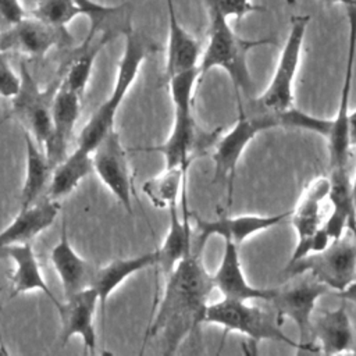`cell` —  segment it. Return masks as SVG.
Masks as SVG:
<instances>
[{
	"mask_svg": "<svg viewBox=\"0 0 356 356\" xmlns=\"http://www.w3.org/2000/svg\"><path fill=\"white\" fill-rule=\"evenodd\" d=\"M114 32L106 31L103 32L102 38L99 40L93 42L95 35H88L83 46L79 49L78 56L74 58L72 64L70 65V70L63 79V82L74 92H76L79 96L83 95L88 81L90 78V72L95 64V60L97 54L104 49V46L114 38Z\"/></svg>",
	"mask_w": 356,
	"mask_h": 356,
	"instance_id": "obj_30",
	"label": "cell"
},
{
	"mask_svg": "<svg viewBox=\"0 0 356 356\" xmlns=\"http://www.w3.org/2000/svg\"><path fill=\"white\" fill-rule=\"evenodd\" d=\"M299 280L286 284L282 288H275L274 295L268 300L280 323L289 318L295 323L299 334L296 348L307 352H314L310 335L312 317L314 314L317 302L321 296L330 292V289L314 280L309 274H300Z\"/></svg>",
	"mask_w": 356,
	"mask_h": 356,
	"instance_id": "obj_9",
	"label": "cell"
},
{
	"mask_svg": "<svg viewBox=\"0 0 356 356\" xmlns=\"http://www.w3.org/2000/svg\"><path fill=\"white\" fill-rule=\"evenodd\" d=\"M206 7L214 8L224 17L243 18L249 13L263 10L261 6H254L250 0H204Z\"/></svg>",
	"mask_w": 356,
	"mask_h": 356,
	"instance_id": "obj_31",
	"label": "cell"
},
{
	"mask_svg": "<svg viewBox=\"0 0 356 356\" xmlns=\"http://www.w3.org/2000/svg\"><path fill=\"white\" fill-rule=\"evenodd\" d=\"M348 22H349V38L346 63L343 71V81L339 93V103L335 115L331 118V127L328 136L325 138L328 146V161L330 168H345L348 167L350 146L348 142V114L353 65L356 58V4L346 7Z\"/></svg>",
	"mask_w": 356,
	"mask_h": 356,
	"instance_id": "obj_10",
	"label": "cell"
},
{
	"mask_svg": "<svg viewBox=\"0 0 356 356\" xmlns=\"http://www.w3.org/2000/svg\"><path fill=\"white\" fill-rule=\"evenodd\" d=\"M209 28H207V43L200 54L197 64L199 83L204 75L213 68L224 70L231 78L236 96L239 92L249 96L253 89L252 76L248 68V53L259 46L275 44L277 42L271 38L264 39H245L235 33L228 24V18L209 8Z\"/></svg>",
	"mask_w": 356,
	"mask_h": 356,
	"instance_id": "obj_2",
	"label": "cell"
},
{
	"mask_svg": "<svg viewBox=\"0 0 356 356\" xmlns=\"http://www.w3.org/2000/svg\"><path fill=\"white\" fill-rule=\"evenodd\" d=\"M328 175L316 177L305 186L296 206L289 214V221L296 232L298 242L306 241L321 227V203L328 200Z\"/></svg>",
	"mask_w": 356,
	"mask_h": 356,
	"instance_id": "obj_24",
	"label": "cell"
},
{
	"mask_svg": "<svg viewBox=\"0 0 356 356\" xmlns=\"http://www.w3.org/2000/svg\"><path fill=\"white\" fill-rule=\"evenodd\" d=\"M25 17L24 7L19 0H0V21L8 26L17 24Z\"/></svg>",
	"mask_w": 356,
	"mask_h": 356,
	"instance_id": "obj_33",
	"label": "cell"
},
{
	"mask_svg": "<svg viewBox=\"0 0 356 356\" xmlns=\"http://www.w3.org/2000/svg\"><path fill=\"white\" fill-rule=\"evenodd\" d=\"M81 97L64 82L60 83L51 99V136L44 147V154L53 168L67 156L68 143L81 111Z\"/></svg>",
	"mask_w": 356,
	"mask_h": 356,
	"instance_id": "obj_16",
	"label": "cell"
},
{
	"mask_svg": "<svg viewBox=\"0 0 356 356\" xmlns=\"http://www.w3.org/2000/svg\"><path fill=\"white\" fill-rule=\"evenodd\" d=\"M285 271L289 277L309 274L338 293L356 280V245L343 235L323 250L286 264Z\"/></svg>",
	"mask_w": 356,
	"mask_h": 356,
	"instance_id": "obj_7",
	"label": "cell"
},
{
	"mask_svg": "<svg viewBox=\"0 0 356 356\" xmlns=\"http://www.w3.org/2000/svg\"><path fill=\"white\" fill-rule=\"evenodd\" d=\"M203 323L218 325L224 332H239L254 343L259 341H275L293 348L298 345L281 330V323L275 316L250 305L249 300L222 298L221 300L210 302L206 307Z\"/></svg>",
	"mask_w": 356,
	"mask_h": 356,
	"instance_id": "obj_6",
	"label": "cell"
},
{
	"mask_svg": "<svg viewBox=\"0 0 356 356\" xmlns=\"http://www.w3.org/2000/svg\"><path fill=\"white\" fill-rule=\"evenodd\" d=\"M291 211L277 214H242L234 217H220L217 220H196L197 238L196 245L200 249L211 236H218L222 241H231L236 246L242 245L246 239L256 234L274 228L289 220Z\"/></svg>",
	"mask_w": 356,
	"mask_h": 356,
	"instance_id": "obj_14",
	"label": "cell"
},
{
	"mask_svg": "<svg viewBox=\"0 0 356 356\" xmlns=\"http://www.w3.org/2000/svg\"><path fill=\"white\" fill-rule=\"evenodd\" d=\"M224 249L217 270L211 274L214 289L222 298L241 300H266L268 302L274 295V289L256 288L245 277L242 270L238 246L231 241L224 239Z\"/></svg>",
	"mask_w": 356,
	"mask_h": 356,
	"instance_id": "obj_17",
	"label": "cell"
},
{
	"mask_svg": "<svg viewBox=\"0 0 356 356\" xmlns=\"http://www.w3.org/2000/svg\"><path fill=\"white\" fill-rule=\"evenodd\" d=\"M24 139L26 149V171L24 186L21 191L19 209H25L36 203L40 197L46 195L53 172V165L28 131L24 132Z\"/></svg>",
	"mask_w": 356,
	"mask_h": 356,
	"instance_id": "obj_28",
	"label": "cell"
},
{
	"mask_svg": "<svg viewBox=\"0 0 356 356\" xmlns=\"http://www.w3.org/2000/svg\"><path fill=\"white\" fill-rule=\"evenodd\" d=\"M352 192H353V197H355V202H356V172H355V177L352 179Z\"/></svg>",
	"mask_w": 356,
	"mask_h": 356,
	"instance_id": "obj_36",
	"label": "cell"
},
{
	"mask_svg": "<svg viewBox=\"0 0 356 356\" xmlns=\"http://www.w3.org/2000/svg\"><path fill=\"white\" fill-rule=\"evenodd\" d=\"M286 3H288V6H293V4H296V0H286Z\"/></svg>",
	"mask_w": 356,
	"mask_h": 356,
	"instance_id": "obj_37",
	"label": "cell"
},
{
	"mask_svg": "<svg viewBox=\"0 0 356 356\" xmlns=\"http://www.w3.org/2000/svg\"><path fill=\"white\" fill-rule=\"evenodd\" d=\"M280 127L285 128L282 111L274 113L256 107V111L250 113L239 103V115L236 122L217 139L211 154L214 164V181L224 182L228 186L229 202L232 197L236 167L245 149L259 134Z\"/></svg>",
	"mask_w": 356,
	"mask_h": 356,
	"instance_id": "obj_5",
	"label": "cell"
},
{
	"mask_svg": "<svg viewBox=\"0 0 356 356\" xmlns=\"http://www.w3.org/2000/svg\"><path fill=\"white\" fill-rule=\"evenodd\" d=\"M189 164L164 167V170L142 184V192L156 209L178 204L185 195V177Z\"/></svg>",
	"mask_w": 356,
	"mask_h": 356,
	"instance_id": "obj_29",
	"label": "cell"
},
{
	"mask_svg": "<svg viewBox=\"0 0 356 356\" xmlns=\"http://www.w3.org/2000/svg\"><path fill=\"white\" fill-rule=\"evenodd\" d=\"M93 171L120 204L132 213V178L127 150L120 134L113 128L92 152Z\"/></svg>",
	"mask_w": 356,
	"mask_h": 356,
	"instance_id": "obj_11",
	"label": "cell"
},
{
	"mask_svg": "<svg viewBox=\"0 0 356 356\" xmlns=\"http://www.w3.org/2000/svg\"><path fill=\"white\" fill-rule=\"evenodd\" d=\"M168 14V40L165 54V81L174 75L197 68L200 60L199 42L181 25L172 0H165Z\"/></svg>",
	"mask_w": 356,
	"mask_h": 356,
	"instance_id": "obj_23",
	"label": "cell"
},
{
	"mask_svg": "<svg viewBox=\"0 0 356 356\" xmlns=\"http://www.w3.org/2000/svg\"><path fill=\"white\" fill-rule=\"evenodd\" d=\"M60 207L61 203L58 200L44 195L36 203L19 209L15 218L0 232V249L8 245L31 242L53 224Z\"/></svg>",
	"mask_w": 356,
	"mask_h": 356,
	"instance_id": "obj_21",
	"label": "cell"
},
{
	"mask_svg": "<svg viewBox=\"0 0 356 356\" xmlns=\"http://www.w3.org/2000/svg\"><path fill=\"white\" fill-rule=\"evenodd\" d=\"M57 310L61 317L60 341L64 346L71 338L79 337L83 342L86 353H95L96 349V330H95V310L99 303V296L92 286L81 289L67 298Z\"/></svg>",
	"mask_w": 356,
	"mask_h": 356,
	"instance_id": "obj_15",
	"label": "cell"
},
{
	"mask_svg": "<svg viewBox=\"0 0 356 356\" xmlns=\"http://www.w3.org/2000/svg\"><path fill=\"white\" fill-rule=\"evenodd\" d=\"M328 177L331 213L327 220L323 221V228L331 241L342 238L346 229H350L356 235V202L352 192L349 170L348 167L330 168Z\"/></svg>",
	"mask_w": 356,
	"mask_h": 356,
	"instance_id": "obj_19",
	"label": "cell"
},
{
	"mask_svg": "<svg viewBox=\"0 0 356 356\" xmlns=\"http://www.w3.org/2000/svg\"><path fill=\"white\" fill-rule=\"evenodd\" d=\"M167 82L174 106L171 131L164 143L145 150L159 152L164 157V167L191 164L196 143V122L193 117V93L199 83L197 68L179 72Z\"/></svg>",
	"mask_w": 356,
	"mask_h": 356,
	"instance_id": "obj_4",
	"label": "cell"
},
{
	"mask_svg": "<svg viewBox=\"0 0 356 356\" xmlns=\"http://www.w3.org/2000/svg\"><path fill=\"white\" fill-rule=\"evenodd\" d=\"M124 35L125 44L118 63L113 92L107 100L96 108L78 136V146L88 152H93L104 135L114 128L115 115L122 100L136 81L143 61L156 50V46L150 39L134 31L131 26Z\"/></svg>",
	"mask_w": 356,
	"mask_h": 356,
	"instance_id": "obj_3",
	"label": "cell"
},
{
	"mask_svg": "<svg viewBox=\"0 0 356 356\" xmlns=\"http://www.w3.org/2000/svg\"><path fill=\"white\" fill-rule=\"evenodd\" d=\"M93 171L92 152H88L79 146L67 154L51 172V178L46 191V196L53 200H61L68 196L81 181Z\"/></svg>",
	"mask_w": 356,
	"mask_h": 356,
	"instance_id": "obj_27",
	"label": "cell"
},
{
	"mask_svg": "<svg viewBox=\"0 0 356 356\" xmlns=\"http://www.w3.org/2000/svg\"><path fill=\"white\" fill-rule=\"evenodd\" d=\"M21 78L10 67L4 51L0 49V96L11 99L19 89Z\"/></svg>",
	"mask_w": 356,
	"mask_h": 356,
	"instance_id": "obj_32",
	"label": "cell"
},
{
	"mask_svg": "<svg viewBox=\"0 0 356 356\" xmlns=\"http://www.w3.org/2000/svg\"><path fill=\"white\" fill-rule=\"evenodd\" d=\"M324 1H327V3H341V4H343L345 7L356 4V0H324Z\"/></svg>",
	"mask_w": 356,
	"mask_h": 356,
	"instance_id": "obj_35",
	"label": "cell"
},
{
	"mask_svg": "<svg viewBox=\"0 0 356 356\" xmlns=\"http://www.w3.org/2000/svg\"><path fill=\"white\" fill-rule=\"evenodd\" d=\"M0 257H8L15 264V271L11 280L10 298H15L21 293L32 291H40L50 299V302L54 305L57 310L60 309L61 302H58V299L54 296L53 291L47 285L29 242L1 248Z\"/></svg>",
	"mask_w": 356,
	"mask_h": 356,
	"instance_id": "obj_20",
	"label": "cell"
},
{
	"mask_svg": "<svg viewBox=\"0 0 356 356\" xmlns=\"http://www.w3.org/2000/svg\"><path fill=\"white\" fill-rule=\"evenodd\" d=\"M214 289L211 274L195 252L182 259L167 275L159 307L149 324L146 339L159 338L164 355H172L199 324Z\"/></svg>",
	"mask_w": 356,
	"mask_h": 356,
	"instance_id": "obj_1",
	"label": "cell"
},
{
	"mask_svg": "<svg viewBox=\"0 0 356 356\" xmlns=\"http://www.w3.org/2000/svg\"><path fill=\"white\" fill-rule=\"evenodd\" d=\"M72 42L65 28H57L36 17H24L0 33V49L25 56H44L50 49Z\"/></svg>",
	"mask_w": 356,
	"mask_h": 356,
	"instance_id": "obj_13",
	"label": "cell"
},
{
	"mask_svg": "<svg viewBox=\"0 0 356 356\" xmlns=\"http://www.w3.org/2000/svg\"><path fill=\"white\" fill-rule=\"evenodd\" d=\"M157 254L156 250L147 252L134 257L115 259L102 267H95L90 280V286L96 291L99 296L100 309L104 313L106 302L110 295L131 275L156 266Z\"/></svg>",
	"mask_w": 356,
	"mask_h": 356,
	"instance_id": "obj_25",
	"label": "cell"
},
{
	"mask_svg": "<svg viewBox=\"0 0 356 356\" xmlns=\"http://www.w3.org/2000/svg\"><path fill=\"white\" fill-rule=\"evenodd\" d=\"M341 299L343 300H350V302H355L356 303V280L353 282H350L343 291L338 292L337 293Z\"/></svg>",
	"mask_w": 356,
	"mask_h": 356,
	"instance_id": "obj_34",
	"label": "cell"
},
{
	"mask_svg": "<svg viewBox=\"0 0 356 356\" xmlns=\"http://www.w3.org/2000/svg\"><path fill=\"white\" fill-rule=\"evenodd\" d=\"M310 335L317 339L320 350L325 355H356V334L345 303L313 314Z\"/></svg>",
	"mask_w": 356,
	"mask_h": 356,
	"instance_id": "obj_18",
	"label": "cell"
},
{
	"mask_svg": "<svg viewBox=\"0 0 356 356\" xmlns=\"http://www.w3.org/2000/svg\"><path fill=\"white\" fill-rule=\"evenodd\" d=\"M309 21V15L292 17L291 29L280 54L274 75L266 90L253 100L256 107L274 113L293 107V82L299 68Z\"/></svg>",
	"mask_w": 356,
	"mask_h": 356,
	"instance_id": "obj_8",
	"label": "cell"
},
{
	"mask_svg": "<svg viewBox=\"0 0 356 356\" xmlns=\"http://www.w3.org/2000/svg\"><path fill=\"white\" fill-rule=\"evenodd\" d=\"M19 67L21 83L17 95L11 97L13 111L21 122H24L25 131H28L39 147L44 150L53 129L51 103H49L47 95L40 90L24 61H21Z\"/></svg>",
	"mask_w": 356,
	"mask_h": 356,
	"instance_id": "obj_12",
	"label": "cell"
},
{
	"mask_svg": "<svg viewBox=\"0 0 356 356\" xmlns=\"http://www.w3.org/2000/svg\"><path fill=\"white\" fill-rule=\"evenodd\" d=\"M178 204H172L171 207L167 209L170 214L168 231L164 236V241L161 242V246L156 249V266L164 277L182 259L193 253V236L188 213L185 209L184 216H181L178 211Z\"/></svg>",
	"mask_w": 356,
	"mask_h": 356,
	"instance_id": "obj_26",
	"label": "cell"
},
{
	"mask_svg": "<svg viewBox=\"0 0 356 356\" xmlns=\"http://www.w3.org/2000/svg\"><path fill=\"white\" fill-rule=\"evenodd\" d=\"M50 260L58 274L64 298L90 286L95 266L82 259L71 246L67 236L65 221H63L60 241L51 249Z\"/></svg>",
	"mask_w": 356,
	"mask_h": 356,
	"instance_id": "obj_22",
	"label": "cell"
}]
</instances>
